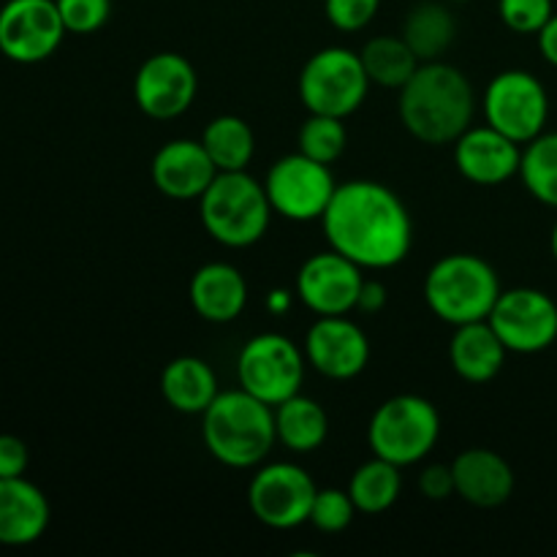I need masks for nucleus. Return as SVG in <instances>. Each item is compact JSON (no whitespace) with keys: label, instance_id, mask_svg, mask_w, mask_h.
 Returning a JSON list of instances; mask_svg holds the SVG:
<instances>
[{"label":"nucleus","instance_id":"1","mask_svg":"<svg viewBox=\"0 0 557 557\" xmlns=\"http://www.w3.org/2000/svg\"><path fill=\"white\" fill-rule=\"evenodd\" d=\"M321 223L330 248L362 270H389L411 253L413 223L406 205L373 180L337 185Z\"/></svg>","mask_w":557,"mask_h":557},{"label":"nucleus","instance_id":"2","mask_svg":"<svg viewBox=\"0 0 557 557\" xmlns=\"http://www.w3.org/2000/svg\"><path fill=\"white\" fill-rule=\"evenodd\" d=\"M473 87L460 69L428 60L400 87V123L422 145H455L473 123Z\"/></svg>","mask_w":557,"mask_h":557},{"label":"nucleus","instance_id":"3","mask_svg":"<svg viewBox=\"0 0 557 557\" xmlns=\"http://www.w3.org/2000/svg\"><path fill=\"white\" fill-rule=\"evenodd\" d=\"M201 438L207 451L228 468H256L277 444L275 406L259 400L243 386L218 392L201 413Z\"/></svg>","mask_w":557,"mask_h":557},{"label":"nucleus","instance_id":"4","mask_svg":"<svg viewBox=\"0 0 557 557\" xmlns=\"http://www.w3.org/2000/svg\"><path fill=\"white\" fill-rule=\"evenodd\" d=\"M500 292L504 288L495 267L473 253L444 256L424 277V302L451 326L487 321Z\"/></svg>","mask_w":557,"mask_h":557},{"label":"nucleus","instance_id":"5","mask_svg":"<svg viewBox=\"0 0 557 557\" xmlns=\"http://www.w3.org/2000/svg\"><path fill=\"white\" fill-rule=\"evenodd\" d=\"M270 196L264 183L248 172H218L210 188L199 196L201 226L226 248H248L270 228Z\"/></svg>","mask_w":557,"mask_h":557},{"label":"nucleus","instance_id":"6","mask_svg":"<svg viewBox=\"0 0 557 557\" xmlns=\"http://www.w3.org/2000/svg\"><path fill=\"white\" fill-rule=\"evenodd\" d=\"M441 435L438 408L419 395H395L375 408L368 444L375 457L395 466H417L433 451Z\"/></svg>","mask_w":557,"mask_h":557},{"label":"nucleus","instance_id":"7","mask_svg":"<svg viewBox=\"0 0 557 557\" xmlns=\"http://www.w3.org/2000/svg\"><path fill=\"white\" fill-rule=\"evenodd\" d=\"M370 90L362 58L346 47H324L299 71V98L310 114L343 117L357 112Z\"/></svg>","mask_w":557,"mask_h":557},{"label":"nucleus","instance_id":"8","mask_svg":"<svg viewBox=\"0 0 557 557\" xmlns=\"http://www.w3.org/2000/svg\"><path fill=\"white\" fill-rule=\"evenodd\" d=\"M305 351L294 341L277 332L256 335L239 348L237 379L239 386L270 406L297 395L305 381Z\"/></svg>","mask_w":557,"mask_h":557},{"label":"nucleus","instance_id":"9","mask_svg":"<svg viewBox=\"0 0 557 557\" xmlns=\"http://www.w3.org/2000/svg\"><path fill=\"white\" fill-rule=\"evenodd\" d=\"M482 109L487 125L515 139L517 145H528L539 134H544V125H547V87L531 71H500L484 90Z\"/></svg>","mask_w":557,"mask_h":557},{"label":"nucleus","instance_id":"10","mask_svg":"<svg viewBox=\"0 0 557 557\" xmlns=\"http://www.w3.org/2000/svg\"><path fill=\"white\" fill-rule=\"evenodd\" d=\"M264 188L277 215L308 223L321 221L332 196H335L337 183L326 163L313 161L297 150L272 163Z\"/></svg>","mask_w":557,"mask_h":557},{"label":"nucleus","instance_id":"11","mask_svg":"<svg viewBox=\"0 0 557 557\" xmlns=\"http://www.w3.org/2000/svg\"><path fill=\"white\" fill-rule=\"evenodd\" d=\"M315 493L319 487L308 471L294 462H270L248 484L250 515L272 531H292L310 520Z\"/></svg>","mask_w":557,"mask_h":557},{"label":"nucleus","instance_id":"12","mask_svg":"<svg viewBox=\"0 0 557 557\" xmlns=\"http://www.w3.org/2000/svg\"><path fill=\"white\" fill-rule=\"evenodd\" d=\"M487 321L515 354H539L557 341L555 299L531 286L500 292Z\"/></svg>","mask_w":557,"mask_h":557},{"label":"nucleus","instance_id":"13","mask_svg":"<svg viewBox=\"0 0 557 557\" xmlns=\"http://www.w3.org/2000/svg\"><path fill=\"white\" fill-rule=\"evenodd\" d=\"M65 33L54 0H9L0 9V52L14 63L52 58Z\"/></svg>","mask_w":557,"mask_h":557},{"label":"nucleus","instance_id":"14","mask_svg":"<svg viewBox=\"0 0 557 557\" xmlns=\"http://www.w3.org/2000/svg\"><path fill=\"white\" fill-rule=\"evenodd\" d=\"M199 90L194 63L177 52L150 54L134 76L136 107L152 120H174L188 112Z\"/></svg>","mask_w":557,"mask_h":557},{"label":"nucleus","instance_id":"15","mask_svg":"<svg viewBox=\"0 0 557 557\" xmlns=\"http://www.w3.org/2000/svg\"><path fill=\"white\" fill-rule=\"evenodd\" d=\"M362 267L337 250L313 253L297 272V297L315 315H348L362 292Z\"/></svg>","mask_w":557,"mask_h":557},{"label":"nucleus","instance_id":"16","mask_svg":"<svg viewBox=\"0 0 557 557\" xmlns=\"http://www.w3.org/2000/svg\"><path fill=\"white\" fill-rule=\"evenodd\" d=\"M302 351L310 368L332 381L357 379L370 362L368 335L346 315H319L305 335Z\"/></svg>","mask_w":557,"mask_h":557},{"label":"nucleus","instance_id":"17","mask_svg":"<svg viewBox=\"0 0 557 557\" xmlns=\"http://www.w3.org/2000/svg\"><path fill=\"white\" fill-rule=\"evenodd\" d=\"M522 145L493 125H471L455 141V163L466 180L476 185H500L520 174Z\"/></svg>","mask_w":557,"mask_h":557},{"label":"nucleus","instance_id":"18","mask_svg":"<svg viewBox=\"0 0 557 557\" xmlns=\"http://www.w3.org/2000/svg\"><path fill=\"white\" fill-rule=\"evenodd\" d=\"M152 183L163 196L177 201L199 199L210 183L215 180L218 169L207 156L201 139H172L158 147L152 156Z\"/></svg>","mask_w":557,"mask_h":557},{"label":"nucleus","instance_id":"19","mask_svg":"<svg viewBox=\"0 0 557 557\" xmlns=\"http://www.w3.org/2000/svg\"><path fill=\"white\" fill-rule=\"evenodd\" d=\"M455 490L466 504L479 509L504 506L515 493V471L509 462L493 449H466L451 462Z\"/></svg>","mask_w":557,"mask_h":557},{"label":"nucleus","instance_id":"20","mask_svg":"<svg viewBox=\"0 0 557 557\" xmlns=\"http://www.w3.org/2000/svg\"><path fill=\"white\" fill-rule=\"evenodd\" d=\"M49 525V500L25 476L0 479V544L25 547Z\"/></svg>","mask_w":557,"mask_h":557},{"label":"nucleus","instance_id":"21","mask_svg":"<svg viewBox=\"0 0 557 557\" xmlns=\"http://www.w3.org/2000/svg\"><path fill=\"white\" fill-rule=\"evenodd\" d=\"M190 305L210 324H228L248 305V283L234 264L210 261L190 277Z\"/></svg>","mask_w":557,"mask_h":557},{"label":"nucleus","instance_id":"22","mask_svg":"<svg viewBox=\"0 0 557 557\" xmlns=\"http://www.w3.org/2000/svg\"><path fill=\"white\" fill-rule=\"evenodd\" d=\"M509 348L498 337L490 321H471L455 326L449 343L451 370L468 384H487L504 370Z\"/></svg>","mask_w":557,"mask_h":557},{"label":"nucleus","instance_id":"23","mask_svg":"<svg viewBox=\"0 0 557 557\" xmlns=\"http://www.w3.org/2000/svg\"><path fill=\"white\" fill-rule=\"evenodd\" d=\"M218 392L215 370L199 357L172 359L161 373L163 400L180 413H205Z\"/></svg>","mask_w":557,"mask_h":557},{"label":"nucleus","instance_id":"24","mask_svg":"<svg viewBox=\"0 0 557 557\" xmlns=\"http://www.w3.org/2000/svg\"><path fill=\"white\" fill-rule=\"evenodd\" d=\"M275 433L277 444L286 446L294 455H310L319 449L330 433V419L326 411L313 397L294 395L275 406Z\"/></svg>","mask_w":557,"mask_h":557},{"label":"nucleus","instance_id":"25","mask_svg":"<svg viewBox=\"0 0 557 557\" xmlns=\"http://www.w3.org/2000/svg\"><path fill=\"white\" fill-rule=\"evenodd\" d=\"M400 36L406 38V44L422 63L438 60L457 36L455 14L449 11V5L438 3V0H422L406 14Z\"/></svg>","mask_w":557,"mask_h":557},{"label":"nucleus","instance_id":"26","mask_svg":"<svg viewBox=\"0 0 557 557\" xmlns=\"http://www.w3.org/2000/svg\"><path fill=\"white\" fill-rule=\"evenodd\" d=\"M207 156L212 158L218 172H243L253 161L256 136L253 128L237 114H221L207 123L201 134Z\"/></svg>","mask_w":557,"mask_h":557},{"label":"nucleus","instance_id":"27","mask_svg":"<svg viewBox=\"0 0 557 557\" xmlns=\"http://www.w3.org/2000/svg\"><path fill=\"white\" fill-rule=\"evenodd\" d=\"M364 71H368L370 85L386 87V90H400L413 71L422 65V60L413 54L403 36H375L359 52Z\"/></svg>","mask_w":557,"mask_h":557},{"label":"nucleus","instance_id":"28","mask_svg":"<svg viewBox=\"0 0 557 557\" xmlns=\"http://www.w3.org/2000/svg\"><path fill=\"white\" fill-rule=\"evenodd\" d=\"M403 493V476L400 466L389 460H381L373 455V460L362 462L354 471L351 482H348V495H351L354 506L362 515H384L386 509L397 504Z\"/></svg>","mask_w":557,"mask_h":557},{"label":"nucleus","instance_id":"29","mask_svg":"<svg viewBox=\"0 0 557 557\" xmlns=\"http://www.w3.org/2000/svg\"><path fill=\"white\" fill-rule=\"evenodd\" d=\"M520 177L533 199L557 210V131L539 134L522 147Z\"/></svg>","mask_w":557,"mask_h":557},{"label":"nucleus","instance_id":"30","mask_svg":"<svg viewBox=\"0 0 557 557\" xmlns=\"http://www.w3.org/2000/svg\"><path fill=\"white\" fill-rule=\"evenodd\" d=\"M299 152L319 163H335L337 158L346 152L348 134L343 117H332V114H310L302 123L297 134Z\"/></svg>","mask_w":557,"mask_h":557},{"label":"nucleus","instance_id":"31","mask_svg":"<svg viewBox=\"0 0 557 557\" xmlns=\"http://www.w3.org/2000/svg\"><path fill=\"white\" fill-rule=\"evenodd\" d=\"M357 506H354L348 490L326 487L319 490L310 506V525L321 533H341L354 522Z\"/></svg>","mask_w":557,"mask_h":557},{"label":"nucleus","instance_id":"32","mask_svg":"<svg viewBox=\"0 0 557 557\" xmlns=\"http://www.w3.org/2000/svg\"><path fill=\"white\" fill-rule=\"evenodd\" d=\"M498 14L509 30L522 36H539L544 25L553 20V0H498Z\"/></svg>","mask_w":557,"mask_h":557},{"label":"nucleus","instance_id":"33","mask_svg":"<svg viewBox=\"0 0 557 557\" xmlns=\"http://www.w3.org/2000/svg\"><path fill=\"white\" fill-rule=\"evenodd\" d=\"M54 3L63 16L65 30L76 36L101 30L112 14V0H54Z\"/></svg>","mask_w":557,"mask_h":557},{"label":"nucleus","instance_id":"34","mask_svg":"<svg viewBox=\"0 0 557 557\" xmlns=\"http://www.w3.org/2000/svg\"><path fill=\"white\" fill-rule=\"evenodd\" d=\"M379 5L381 0H324V14L337 30L357 33L375 20Z\"/></svg>","mask_w":557,"mask_h":557},{"label":"nucleus","instance_id":"35","mask_svg":"<svg viewBox=\"0 0 557 557\" xmlns=\"http://www.w3.org/2000/svg\"><path fill=\"white\" fill-rule=\"evenodd\" d=\"M419 493L430 500H446L451 498V495H457L455 471H451V466L433 462V466L424 468V471L419 473Z\"/></svg>","mask_w":557,"mask_h":557},{"label":"nucleus","instance_id":"36","mask_svg":"<svg viewBox=\"0 0 557 557\" xmlns=\"http://www.w3.org/2000/svg\"><path fill=\"white\" fill-rule=\"evenodd\" d=\"M27 462H30V451L25 441L16 435H0V479L25 476Z\"/></svg>","mask_w":557,"mask_h":557},{"label":"nucleus","instance_id":"37","mask_svg":"<svg viewBox=\"0 0 557 557\" xmlns=\"http://www.w3.org/2000/svg\"><path fill=\"white\" fill-rule=\"evenodd\" d=\"M386 305V288L381 281H364L362 292H359L357 310H364V313H379Z\"/></svg>","mask_w":557,"mask_h":557},{"label":"nucleus","instance_id":"38","mask_svg":"<svg viewBox=\"0 0 557 557\" xmlns=\"http://www.w3.org/2000/svg\"><path fill=\"white\" fill-rule=\"evenodd\" d=\"M539 49H542V58L557 69V11L553 20L539 30Z\"/></svg>","mask_w":557,"mask_h":557},{"label":"nucleus","instance_id":"39","mask_svg":"<svg viewBox=\"0 0 557 557\" xmlns=\"http://www.w3.org/2000/svg\"><path fill=\"white\" fill-rule=\"evenodd\" d=\"M549 248H553V256H555V261H557V221H555V226H553V237H549Z\"/></svg>","mask_w":557,"mask_h":557},{"label":"nucleus","instance_id":"40","mask_svg":"<svg viewBox=\"0 0 557 557\" xmlns=\"http://www.w3.org/2000/svg\"><path fill=\"white\" fill-rule=\"evenodd\" d=\"M455 3H466V0H455Z\"/></svg>","mask_w":557,"mask_h":557}]
</instances>
